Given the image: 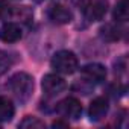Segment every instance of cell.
<instances>
[{
    "label": "cell",
    "instance_id": "52a82bcc",
    "mask_svg": "<svg viewBox=\"0 0 129 129\" xmlns=\"http://www.w3.org/2000/svg\"><path fill=\"white\" fill-rule=\"evenodd\" d=\"M47 15L52 23L55 24H67L73 20V14L64 5H52L47 11Z\"/></svg>",
    "mask_w": 129,
    "mask_h": 129
},
{
    "label": "cell",
    "instance_id": "8992f818",
    "mask_svg": "<svg viewBox=\"0 0 129 129\" xmlns=\"http://www.w3.org/2000/svg\"><path fill=\"white\" fill-rule=\"evenodd\" d=\"M82 78L91 85L100 84L106 78V69L102 64H87V66L82 67Z\"/></svg>",
    "mask_w": 129,
    "mask_h": 129
},
{
    "label": "cell",
    "instance_id": "4fadbf2b",
    "mask_svg": "<svg viewBox=\"0 0 129 129\" xmlns=\"http://www.w3.org/2000/svg\"><path fill=\"white\" fill-rule=\"evenodd\" d=\"M18 127H23V129H43V127H46V124H44V121H41L37 117H24V120H21L18 123Z\"/></svg>",
    "mask_w": 129,
    "mask_h": 129
},
{
    "label": "cell",
    "instance_id": "2e32d148",
    "mask_svg": "<svg viewBox=\"0 0 129 129\" xmlns=\"http://www.w3.org/2000/svg\"><path fill=\"white\" fill-rule=\"evenodd\" d=\"M123 93H124V87L120 85L118 82H117V84H112V85L108 88V94H109L111 97H114V99H118Z\"/></svg>",
    "mask_w": 129,
    "mask_h": 129
},
{
    "label": "cell",
    "instance_id": "ac0fdd59",
    "mask_svg": "<svg viewBox=\"0 0 129 129\" xmlns=\"http://www.w3.org/2000/svg\"><path fill=\"white\" fill-rule=\"evenodd\" d=\"M35 2H38V3H40V2H43V0H35Z\"/></svg>",
    "mask_w": 129,
    "mask_h": 129
},
{
    "label": "cell",
    "instance_id": "5bb4252c",
    "mask_svg": "<svg viewBox=\"0 0 129 129\" xmlns=\"http://www.w3.org/2000/svg\"><path fill=\"white\" fill-rule=\"evenodd\" d=\"M14 8L6 2V0H0V21H8L12 17Z\"/></svg>",
    "mask_w": 129,
    "mask_h": 129
},
{
    "label": "cell",
    "instance_id": "277c9868",
    "mask_svg": "<svg viewBox=\"0 0 129 129\" xmlns=\"http://www.w3.org/2000/svg\"><path fill=\"white\" fill-rule=\"evenodd\" d=\"M108 11V3L105 0H88V2L82 6L84 17L88 21H99L105 17Z\"/></svg>",
    "mask_w": 129,
    "mask_h": 129
},
{
    "label": "cell",
    "instance_id": "ba28073f",
    "mask_svg": "<svg viewBox=\"0 0 129 129\" xmlns=\"http://www.w3.org/2000/svg\"><path fill=\"white\" fill-rule=\"evenodd\" d=\"M21 37H23V32L17 23L6 21L0 27V40L3 43H17Z\"/></svg>",
    "mask_w": 129,
    "mask_h": 129
},
{
    "label": "cell",
    "instance_id": "30bf717a",
    "mask_svg": "<svg viewBox=\"0 0 129 129\" xmlns=\"http://www.w3.org/2000/svg\"><path fill=\"white\" fill-rule=\"evenodd\" d=\"M15 112V108L12 105V102L8 97L0 96V121H9L12 120Z\"/></svg>",
    "mask_w": 129,
    "mask_h": 129
},
{
    "label": "cell",
    "instance_id": "e0dca14e",
    "mask_svg": "<svg viewBox=\"0 0 129 129\" xmlns=\"http://www.w3.org/2000/svg\"><path fill=\"white\" fill-rule=\"evenodd\" d=\"M52 126H53V127H67L69 123H66V121H55Z\"/></svg>",
    "mask_w": 129,
    "mask_h": 129
},
{
    "label": "cell",
    "instance_id": "7a4b0ae2",
    "mask_svg": "<svg viewBox=\"0 0 129 129\" xmlns=\"http://www.w3.org/2000/svg\"><path fill=\"white\" fill-rule=\"evenodd\" d=\"M78 58L73 52L61 50L56 52L52 58V67L56 70V73L61 75H72L78 70Z\"/></svg>",
    "mask_w": 129,
    "mask_h": 129
},
{
    "label": "cell",
    "instance_id": "8fae6325",
    "mask_svg": "<svg viewBox=\"0 0 129 129\" xmlns=\"http://www.w3.org/2000/svg\"><path fill=\"white\" fill-rule=\"evenodd\" d=\"M120 35H121V29L115 24L108 23L100 29V37L105 41H117V40H120Z\"/></svg>",
    "mask_w": 129,
    "mask_h": 129
},
{
    "label": "cell",
    "instance_id": "5b68a950",
    "mask_svg": "<svg viewBox=\"0 0 129 129\" xmlns=\"http://www.w3.org/2000/svg\"><path fill=\"white\" fill-rule=\"evenodd\" d=\"M43 90H44V93H46V96H49V97H53V96H58V94H61L64 90H66V81H64L61 76H58V75H53V73H50V75H46L44 78H43Z\"/></svg>",
    "mask_w": 129,
    "mask_h": 129
},
{
    "label": "cell",
    "instance_id": "7c38bea8",
    "mask_svg": "<svg viewBox=\"0 0 129 129\" xmlns=\"http://www.w3.org/2000/svg\"><path fill=\"white\" fill-rule=\"evenodd\" d=\"M112 15H114V20L118 23H123L127 20V0H118Z\"/></svg>",
    "mask_w": 129,
    "mask_h": 129
},
{
    "label": "cell",
    "instance_id": "6da1fadb",
    "mask_svg": "<svg viewBox=\"0 0 129 129\" xmlns=\"http://www.w3.org/2000/svg\"><path fill=\"white\" fill-rule=\"evenodd\" d=\"M9 90L20 103H26L34 91V79L27 73H15L9 79Z\"/></svg>",
    "mask_w": 129,
    "mask_h": 129
},
{
    "label": "cell",
    "instance_id": "3957f363",
    "mask_svg": "<svg viewBox=\"0 0 129 129\" xmlns=\"http://www.w3.org/2000/svg\"><path fill=\"white\" fill-rule=\"evenodd\" d=\"M56 111L61 117L64 118H72V120H78L82 114V105L78 99L75 97H66L64 100H61L56 106Z\"/></svg>",
    "mask_w": 129,
    "mask_h": 129
},
{
    "label": "cell",
    "instance_id": "9c48e42d",
    "mask_svg": "<svg viewBox=\"0 0 129 129\" xmlns=\"http://www.w3.org/2000/svg\"><path fill=\"white\" fill-rule=\"evenodd\" d=\"M108 100L105 97H96L91 103H90V108H88V115H90V120L91 121H100L106 112H108Z\"/></svg>",
    "mask_w": 129,
    "mask_h": 129
},
{
    "label": "cell",
    "instance_id": "9a60e30c",
    "mask_svg": "<svg viewBox=\"0 0 129 129\" xmlns=\"http://www.w3.org/2000/svg\"><path fill=\"white\" fill-rule=\"evenodd\" d=\"M11 64H12L11 62V56L6 52L0 50V75L6 73L9 70V67H11Z\"/></svg>",
    "mask_w": 129,
    "mask_h": 129
}]
</instances>
